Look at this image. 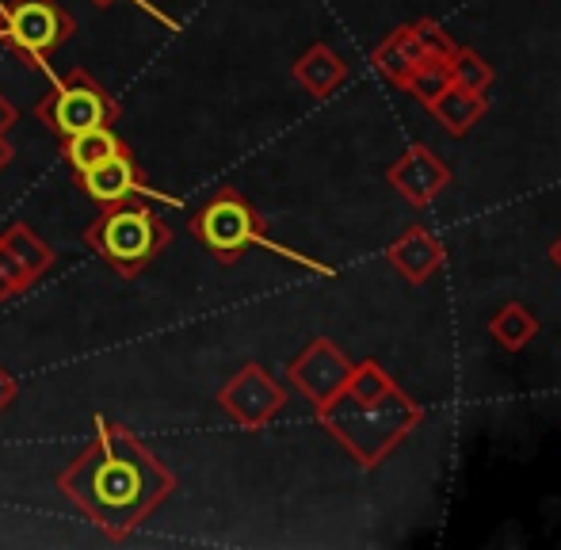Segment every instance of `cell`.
<instances>
[{
	"label": "cell",
	"mask_w": 561,
	"mask_h": 550,
	"mask_svg": "<svg viewBox=\"0 0 561 550\" xmlns=\"http://www.w3.org/2000/svg\"><path fill=\"white\" fill-rule=\"evenodd\" d=\"M123 146H126V138L112 127L81 130V135H73V138H61V161L69 164L73 176H81V172L96 169L100 161H107L112 153H118Z\"/></svg>",
	"instance_id": "obj_15"
},
{
	"label": "cell",
	"mask_w": 561,
	"mask_h": 550,
	"mask_svg": "<svg viewBox=\"0 0 561 550\" xmlns=\"http://www.w3.org/2000/svg\"><path fill=\"white\" fill-rule=\"evenodd\" d=\"M455 43L436 20H416V23H405L398 27L393 35H386L382 43L375 46L370 54V66H375L378 77H386L390 84H405V77L413 73L421 61L436 58V54H450Z\"/></svg>",
	"instance_id": "obj_8"
},
{
	"label": "cell",
	"mask_w": 561,
	"mask_h": 550,
	"mask_svg": "<svg viewBox=\"0 0 561 550\" xmlns=\"http://www.w3.org/2000/svg\"><path fill=\"white\" fill-rule=\"evenodd\" d=\"M15 402H20V382H15V375L0 364V413L12 410Z\"/></svg>",
	"instance_id": "obj_21"
},
{
	"label": "cell",
	"mask_w": 561,
	"mask_h": 550,
	"mask_svg": "<svg viewBox=\"0 0 561 550\" xmlns=\"http://www.w3.org/2000/svg\"><path fill=\"white\" fill-rule=\"evenodd\" d=\"M318 421L352 455L355 467L375 470L405 444L409 432L421 428L424 410L393 382V375L378 359H363L352 367L333 402L318 410Z\"/></svg>",
	"instance_id": "obj_2"
},
{
	"label": "cell",
	"mask_w": 561,
	"mask_h": 550,
	"mask_svg": "<svg viewBox=\"0 0 561 550\" xmlns=\"http://www.w3.org/2000/svg\"><path fill=\"white\" fill-rule=\"evenodd\" d=\"M192 233L222 268L237 264L249 249L267 241L264 218H260V210L237 187H218L207 207L195 210Z\"/></svg>",
	"instance_id": "obj_6"
},
{
	"label": "cell",
	"mask_w": 561,
	"mask_h": 550,
	"mask_svg": "<svg viewBox=\"0 0 561 550\" xmlns=\"http://www.w3.org/2000/svg\"><path fill=\"white\" fill-rule=\"evenodd\" d=\"M81 238L115 275L138 279L172 245V226L157 215L153 203L134 195V199L100 207V215L84 226Z\"/></svg>",
	"instance_id": "obj_3"
},
{
	"label": "cell",
	"mask_w": 561,
	"mask_h": 550,
	"mask_svg": "<svg viewBox=\"0 0 561 550\" xmlns=\"http://www.w3.org/2000/svg\"><path fill=\"white\" fill-rule=\"evenodd\" d=\"M290 77H295V81L302 84V89L310 92V96L325 100V96H333L340 84L347 81V61L340 58L333 46L313 43L310 50H306L302 58H298L295 66H290Z\"/></svg>",
	"instance_id": "obj_13"
},
{
	"label": "cell",
	"mask_w": 561,
	"mask_h": 550,
	"mask_svg": "<svg viewBox=\"0 0 561 550\" xmlns=\"http://www.w3.org/2000/svg\"><path fill=\"white\" fill-rule=\"evenodd\" d=\"M489 333L504 352H524L539 336V318L524 302H508L489 318Z\"/></svg>",
	"instance_id": "obj_16"
},
{
	"label": "cell",
	"mask_w": 561,
	"mask_h": 550,
	"mask_svg": "<svg viewBox=\"0 0 561 550\" xmlns=\"http://www.w3.org/2000/svg\"><path fill=\"white\" fill-rule=\"evenodd\" d=\"M58 490L112 543H123L176 493V474L161 455L141 444L138 432L96 416L92 439L58 474Z\"/></svg>",
	"instance_id": "obj_1"
},
{
	"label": "cell",
	"mask_w": 561,
	"mask_h": 550,
	"mask_svg": "<svg viewBox=\"0 0 561 550\" xmlns=\"http://www.w3.org/2000/svg\"><path fill=\"white\" fill-rule=\"evenodd\" d=\"M386 180H390V187H398L413 207H432L450 187V169L428 146H413L409 153H401L398 161L390 164Z\"/></svg>",
	"instance_id": "obj_11"
},
{
	"label": "cell",
	"mask_w": 561,
	"mask_h": 550,
	"mask_svg": "<svg viewBox=\"0 0 561 550\" xmlns=\"http://www.w3.org/2000/svg\"><path fill=\"white\" fill-rule=\"evenodd\" d=\"M352 367L355 364L329 341V336H313V341L287 364V379L313 410H321V405H329L340 394V387L347 382Z\"/></svg>",
	"instance_id": "obj_10"
},
{
	"label": "cell",
	"mask_w": 561,
	"mask_h": 550,
	"mask_svg": "<svg viewBox=\"0 0 561 550\" xmlns=\"http://www.w3.org/2000/svg\"><path fill=\"white\" fill-rule=\"evenodd\" d=\"M15 123H20V112H15L12 100H8L4 92H0V135H8V130H12Z\"/></svg>",
	"instance_id": "obj_22"
},
{
	"label": "cell",
	"mask_w": 561,
	"mask_h": 550,
	"mask_svg": "<svg viewBox=\"0 0 561 550\" xmlns=\"http://www.w3.org/2000/svg\"><path fill=\"white\" fill-rule=\"evenodd\" d=\"M450 84V66H447V54H436V58L421 61V66L413 69V73L405 77V84L401 89L409 92V96H416L421 104H428V100H436L439 92H444Z\"/></svg>",
	"instance_id": "obj_19"
},
{
	"label": "cell",
	"mask_w": 561,
	"mask_h": 550,
	"mask_svg": "<svg viewBox=\"0 0 561 550\" xmlns=\"http://www.w3.org/2000/svg\"><path fill=\"white\" fill-rule=\"evenodd\" d=\"M447 66H450V84L470 89V92H489V84H493V77H496L493 66H489L478 50H470V46H455V50L447 54Z\"/></svg>",
	"instance_id": "obj_18"
},
{
	"label": "cell",
	"mask_w": 561,
	"mask_h": 550,
	"mask_svg": "<svg viewBox=\"0 0 561 550\" xmlns=\"http://www.w3.org/2000/svg\"><path fill=\"white\" fill-rule=\"evenodd\" d=\"M92 4H100V8H107V4H112V0H92Z\"/></svg>",
	"instance_id": "obj_25"
},
{
	"label": "cell",
	"mask_w": 561,
	"mask_h": 550,
	"mask_svg": "<svg viewBox=\"0 0 561 550\" xmlns=\"http://www.w3.org/2000/svg\"><path fill=\"white\" fill-rule=\"evenodd\" d=\"M35 283H38L35 275L23 268V264L4 249V241H0V302H12V298L27 295Z\"/></svg>",
	"instance_id": "obj_20"
},
{
	"label": "cell",
	"mask_w": 561,
	"mask_h": 550,
	"mask_svg": "<svg viewBox=\"0 0 561 550\" xmlns=\"http://www.w3.org/2000/svg\"><path fill=\"white\" fill-rule=\"evenodd\" d=\"M218 405H222L233 424L256 432L287 410V390L275 382V375L264 364H244L218 390Z\"/></svg>",
	"instance_id": "obj_7"
},
{
	"label": "cell",
	"mask_w": 561,
	"mask_h": 550,
	"mask_svg": "<svg viewBox=\"0 0 561 550\" xmlns=\"http://www.w3.org/2000/svg\"><path fill=\"white\" fill-rule=\"evenodd\" d=\"M424 107L432 112V119L444 123L447 135L466 138L473 127H478L481 115H485L489 100H485V92H470V89H458V84H447V89L439 92L436 100H428Z\"/></svg>",
	"instance_id": "obj_14"
},
{
	"label": "cell",
	"mask_w": 561,
	"mask_h": 550,
	"mask_svg": "<svg viewBox=\"0 0 561 550\" xmlns=\"http://www.w3.org/2000/svg\"><path fill=\"white\" fill-rule=\"evenodd\" d=\"M0 241H4L8 253H12L31 275H35V279H43V275L54 268V261H58V253H54V249L46 245V241L38 238L27 222H12L4 233H0Z\"/></svg>",
	"instance_id": "obj_17"
},
{
	"label": "cell",
	"mask_w": 561,
	"mask_h": 550,
	"mask_svg": "<svg viewBox=\"0 0 561 550\" xmlns=\"http://www.w3.org/2000/svg\"><path fill=\"white\" fill-rule=\"evenodd\" d=\"M386 261L393 264L409 283H428L432 275L444 268L447 249L439 245V238L424 226H409L390 249H386Z\"/></svg>",
	"instance_id": "obj_12"
},
{
	"label": "cell",
	"mask_w": 561,
	"mask_h": 550,
	"mask_svg": "<svg viewBox=\"0 0 561 550\" xmlns=\"http://www.w3.org/2000/svg\"><path fill=\"white\" fill-rule=\"evenodd\" d=\"M77 35V20L58 0H0V46L20 54L27 69L50 73V58Z\"/></svg>",
	"instance_id": "obj_4"
},
{
	"label": "cell",
	"mask_w": 561,
	"mask_h": 550,
	"mask_svg": "<svg viewBox=\"0 0 561 550\" xmlns=\"http://www.w3.org/2000/svg\"><path fill=\"white\" fill-rule=\"evenodd\" d=\"M73 180L92 203H100V207L134 199V195H141V199H149V203L157 199V203H169V207H180L176 195H161L153 184H149L146 169L138 164V157H134L130 146H123L118 153L107 157V161H100L96 169L81 172V176H73Z\"/></svg>",
	"instance_id": "obj_9"
},
{
	"label": "cell",
	"mask_w": 561,
	"mask_h": 550,
	"mask_svg": "<svg viewBox=\"0 0 561 550\" xmlns=\"http://www.w3.org/2000/svg\"><path fill=\"white\" fill-rule=\"evenodd\" d=\"M12 161H15V146L8 141V135H0V172H4Z\"/></svg>",
	"instance_id": "obj_23"
},
{
	"label": "cell",
	"mask_w": 561,
	"mask_h": 550,
	"mask_svg": "<svg viewBox=\"0 0 561 550\" xmlns=\"http://www.w3.org/2000/svg\"><path fill=\"white\" fill-rule=\"evenodd\" d=\"M550 261H554L558 268H561V238L554 241V245H550Z\"/></svg>",
	"instance_id": "obj_24"
},
{
	"label": "cell",
	"mask_w": 561,
	"mask_h": 550,
	"mask_svg": "<svg viewBox=\"0 0 561 550\" xmlns=\"http://www.w3.org/2000/svg\"><path fill=\"white\" fill-rule=\"evenodd\" d=\"M35 115L61 141L81 135V130L115 127L123 107L96 77H89L84 69H69L66 77H50V89L35 104Z\"/></svg>",
	"instance_id": "obj_5"
}]
</instances>
